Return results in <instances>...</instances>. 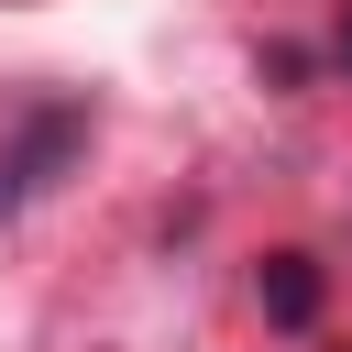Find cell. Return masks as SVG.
Returning <instances> with one entry per match:
<instances>
[{
	"label": "cell",
	"mask_w": 352,
	"mask_h": 352,
	"mask_svg": "<svg viewBox=\"0 0 352 352\" xmlns=\"http://www.w3.org/2000/svg\"><path fill=\"white\" fill-rule=\"evenodd\" d=\"M330 55H341V66H352V11H341V33H330Z\"/></svg>",
	"instance_id": "cell-3"
},
{
	"label": "cell",
	"mask_w": 352,
	"mask_h": 352,
	"mask_svg": "<svg viewBox=\"0 0 352 352\" xmlns=\"http://www.w3.org/2000/svg\"><path fill=\"white\" fill-rule=\"evenodd\" d=\"M99 143V99H66V88H44V99H22L11 110V132H0V220L11 209H33L44 187H66V165Z\"/></svg>",
	"instance_id": "cell-1"
},
{
	"label": "cell",
	"mask_w": 352,
	"mask_h": 352,
	"mask_svg": "<svg viewBox=\"0 0 352 352\" xmlns=\"http://www.w3.org/2000/svg\"><path fill=\"white\" fill-rule=\"evenodd\" d=\"M319 297H330L319 253H264V264H253V308H264L275 330H308V319H319Z\"/></svg>",
	"instance_id": "cell-2"
}]
</instances>
